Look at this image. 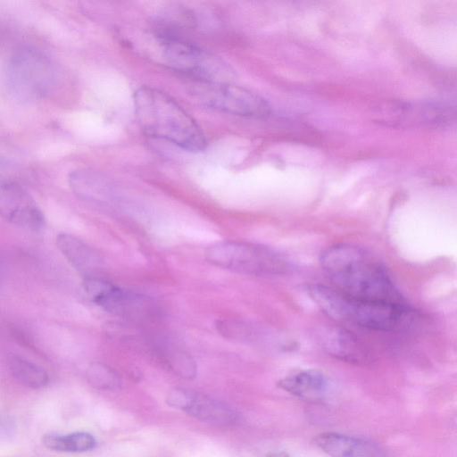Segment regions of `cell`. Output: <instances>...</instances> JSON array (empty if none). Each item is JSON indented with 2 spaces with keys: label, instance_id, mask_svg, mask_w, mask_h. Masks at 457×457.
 <instances>
[{
  "label": "cell",
  "instance_id": "7a4b0ae2",
  "mask_svg": "<svg viewBox=\"0 0 457 457\" xmlns=\"http://www.w3.org/2000/svg\"><path fill=\"white\" fill-rule=\"evenodd\" d=\"M136 116L148 136L167 140L187 151L204 149V135L195 120L169 95L143 87L134 95Z\"/></svg>",
  "mask_w": 457,
  "mask_h": 457
},
{
  "label": "cell",
  "instance_id": "8992f818",
  "mask_svg": "<svg viewBox=\"0 0 457 457\" xmlns=\"http://www.w3.org/2000/svg\"><path fill=\"white\" fill-rule=\"evenodd\" d=\"M163 56L171 69L194 81L228 83L234 77L232 69L220 58L177 37L163 38Z\"/></svg>",
  "mask_w": 457,
  "mask_h": 457
},
{
  "label": "cell",
  "instance_id": "7c38bea8",
  "mask_svg": "<svg viewBox=\"0 0 457 457\" xmlns=\"http://www.w3.org/2000/svg\"><path fill=\"white\" fill-rule=\"evenodd\" d=\"M73 194L95 207H106L114 201V188L102 174L87 169L71 171L68 178Z\"/></svg>",
  "mask_w": 457,
  "mask_h": 457
},
{
  "label": "cell",
  "instance_id": "5b68a950",
  "mask_svg": "<svg viewBox=\"0 0 457 457\" xmlns=\"http://www.w3.org/2000/svg\"><path fill=\"white\" fill-rule=\"evenodd\" d=\"M204 257L214 266L249 275H278L287 269L285 259L260 245L222 240L207 246Z\"/></svg>",
  "mask_w": 457,
  "mask_h": 457
},
{
  "label": "cell",
  "instance_id": "277c9868",
  "mask_svg": "<svg viewBox=\"0 0 457 457\" xmlns=\"http://www.w3.org/2000/svg\"><path fill=\"white\" fill-rule=\"evenodd\" d=\"M10 93L19 100L33 101L49 94L58 72L53 61L41 50L22 46L13 51L4 70Z\"/></svg>",
  "mask_w": 457,
  "mask_h": 457
},
{
  "label": "cell",
  "instance_id": "ba28073f",
  "mask_svg": "<svg viewBox=\"0 0 457 457\" xmlns=\"http://www.w3.org/2000/svg\"><path fill=\"white\" fill-rule=\"evenodd\" d=\"M189 93L204 105L235 115L264 117L270 112L262 96L229 83L193 81Z\"/></svg>",
  "mask_w": 457,
  "mask_h": 457
},
{
  "label": "cell",
  "instance_id": "ac0fdd59",
  "mask_svg": "<svg viewBox=\"0 0 457 457\" xmlns=\"http://www.w3.org/2000/svg\"><path fill=\"white\" fill-rule=\"evenodd\" d=\"M42 441L48 449L67 453L89 451L96 444L94 436L87 432H75L68 435L50 433L45 435Z\"/></svg>",
  "mask_w": 457,
  "mask_h": 457
},
{
  "label": "cell",
  "instance_id": "e0dca14e",
  "mask_svg": "<svg viewBox=\"0 0 457 457\" xmlns=\"http://www.w3.org/2000/svg\"><path fill=\"white\" fill-rule=\"evenodd\" d=\"M8 367L12 377L28 387L38 389L49 382V376L42 367L22 357H10Z\"/></svg>",
  "mask_w": 457,
  "mask_h": 457
},
{
  "label": "cell",
  "instance_id": "3957f363",
  "mask_svg": "<svg viewBox=\"0 0 457 457\" xmlns=\"http://www.w3.org/2000/svg\"><path fill=\"white\" fill-rule=\"evenodd\" d=\"M307 292L328 317L375 331L403 329L414 318L412 310L404 303L356 299L320 284L309 285Z\"/></svg>",
  "mask_w": 457,
  "mask_h": 457
},
{
  "label": "cell",
  "instance_id": "9a60e30c",
  "mask_svg": "<svg viewBox=\"0 0 457 457\" xmlns=\"http://www.w3.org/2000/svg\"><path fill=\"white\" fill-rule=\"evenodd\" d=\"M153 349L160 361L177 376L186 379L195 377L196 363L184 349L166 342L154 344Z\"/></svg>",
  "mask_w": 457,
  "mask_h": 457
},
{
  "label": "cell",
  "instance_id": "8fae6325",
  "mask_svg": "<svg viewBox=\"0 0 457 457\" xmlns=\"http://www.w3.org/2000/svg\"><path fill=\"white\" fill-rule=\"evenodd\" d=\"M314 444L330 457H391L388 451L377 443L340 433L320 434Z\"/></svg>",
  "mask_w": 457,
  "mask_h": 457
},
{
  "label": "cell",
  "instance_id": "6da1fadb",
  "mask_svg": "<svg viewBox=\"0 0 457 457\" xmlns=\"http://www.w3.org/2000/svg\"><path fill=\"white\" fill-rule=\"evenodd\" d=\"M320 263L334 288L350 297L404 303L385 267L360 246L331 245L322 252Z\"/></svg>",
  "mask_w": 457,
  "mask_h": 457
},
{
  "label": "cell",
  "instance_id": "4fadbf2b",
  "mask_svg": "<svg viewBox=\"0 0 457 457\" xmlns=\"http://www.w3.org/2000/svg\"><path fill=\"white\" fill-rule=\"evenodd\" d=\"M56 245L69 263L84 278L100 277L104 268L101 254L82 239L70 233H60Z\"/></svg>",
  "mask_w": 457,
  "mask_h": 457
},
{
  "label": "cell",
  "instance_id": "30bf717a",
  "mask_svg": "<svg viewBox=\"0 0 457 457\" xmlns=\"http://www.w3.org/2000/svg\"><path fill=\"white\" fill-rule=\"evenodd\" d=\"M167 403L203 422L216 426L230 425L237 420V413L227 403L184 388L172 389L167 395Z\"/></svg>",
  "mask_w": 457,
  "mask_h": 457
},
{
  "label": "cell",
  "instance_id": "2e32d148",
  "mask_svg": "<svg viewBox=\"0 0 457 457\" xmlns=\"http://www.w3.org/2000/svg\"><path fill=\"white\" fill-rule=\"evenodd\" d=\"M322 342L327 351L337 358L351 361L361 358L362 351L356 338L345 329L329 328L325 331Z\"/></svg>",
  "mask_w": 457,
  "mask_h": 457
},
{
  "label": "cell",
  "instance_id": "5bb4252c",
  "mask_svg": "<svg viewBox=\"0 0 457 457\" xmlns=\"http://www.w3.org/2000/svg\"><path fill=\"white\" fill-rule=\"evenodd\" d=\"M278 386L298 398L316 401L326 395L329 381L320 370H304L287 375L278 382Z\"/></svg>",
  "mask_w": 457,
  "mask_h": 457
},
{
  "label": "cell",
  "instance_id": "9c48e42d",
  "mask_svg": "<svg viewBox=\"0 0 457 457\" xmlns=\"http://www.w3.org/2000/svg\"><path fill=\"white\" fill-rule=\"evenodd\" d=\"M0 217L32 231L45 224L44 214L33 197L18 183L0 181Z\"/></svg>",
  "mask_w": 457,
  "mask_h": 457
},
{
  "label": "cell",
  "instance_id": "52a82bcc",
  "mask_svg": "<svg viewBox=\"0 0 457 457\" xmlns=\"http://www.w3.org/2000/svg\"><path fill=\"white\" fill-rule=\"evenodd\" d=\"M83 287L96 305L113 315L141 320L157 314V306L151 298L120 287L101 277L84 278Z\"/></svg>",
  "mask_w": 457,
  "mask_h": 457
},
{
  "label": "cell",
  "instance_id": "d6986e66",
  "mask_svg": "<svg viewBox=\"0 0 457 457\" xmlns=\"http://www.w3.org/2000/svg\"><path fill=\"white\" fill-rule=\"evenodd\" d=\"M86 378L92 386L99 389L113 390L120 385V378L118 373L102 362L89 364L86 370Z\"/></svg>",
  "mask_w": 457,
  "mask_h": 457
},
{
  "label": "cell",
  "instance_id": "ffe728a7",
  "mask_svg": "<svg viewBox=\"0 0 457 457\" xmlns=\"http://www.w3.org/2000/svg\"><path fill=\"white\" fill-rule=\"evenodd\" d=\"M266 457H289V456L287 453L280 452V453H271Z\"/></svg>",
  "mask_w": 457,
  "mask_h": 457
}]
</instances>
